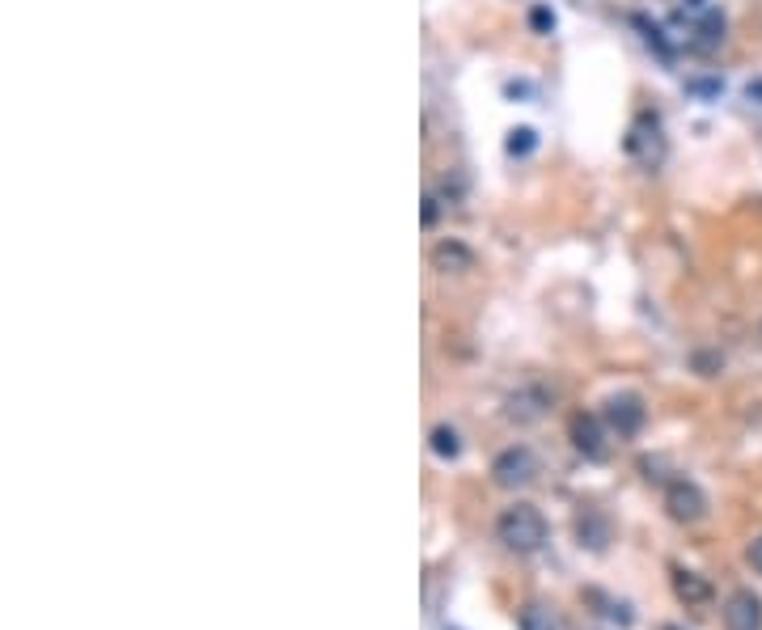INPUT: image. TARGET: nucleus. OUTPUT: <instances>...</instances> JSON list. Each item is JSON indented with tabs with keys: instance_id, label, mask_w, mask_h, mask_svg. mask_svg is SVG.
<instances>
[{
	"instance_id": "obj_15",
	"label": "nucleus",
	"mask_w": 762,
	"mask_h": 630,
	"mask_svg": "<svg viewBox=\"0 0 762 630\" xmlns=\"http://www.w3.org/2000/svg\"><path fill=\"white\" fill-rule=\"evenodd\" d=\"M665 630H674V627H665Z\"/></svg>"
},
{
	"instance_id": "obj_6",
	"label": "nucleus",
	"mask_w": 762,
	"mask_h": 630,
	"mask_svg": "<svg viewBox=\"0 0 762 630\" xmlns=\"http://www.w3.org/2000/svg\"><path fill=\"white\" fill-rule=\"evenodd\" d=\"M627 152H632L639 166L656 169L665 161V136H661V127L648 124V119H639L632 127V136H627Z\"/></svg>"
},
{
	"instance_id": "obj_2",
	"label": "nucleus",
	"mask_w": 762,
	"mask_h": 630,
	"mask_svg": "<svg viewBox=\"0 0 762 630\" xmlns=\"http://www.w3.org/2000/svg\"><path fill=\"white\" fill-rule=\"evenodd\" d=\"M665 512L674 516L677 525H698L707 516V495L703 486L691 483V479H674L665 486Z\"/></svg>"
},
{
	"instance_id": "obj_1",
	"label": "nucleus",
	"mask_w": 762,
	"mask_h": 630,
	"mask_svg": "<svg viewBox=\"0 0 762 630\" xmlns=\"http://www.w3.org/2000/svg\"><path fill=\"white\" fill-rule=\"evenodd\" d=\"M496 538L512 554H534V550L547 547V521L534 504H512L496 516Z\"/></svg>"
},
{
	"instance_id": "obj_13",
	"label": "nucleus",
	"mask_w": 762,
	"mask_h": 630,
	"mask_svg": "<svg viewBox=\"0 0 762 630\" xmlns=\"http://www.w3.org/2000/svg\"><path fill=\"white\" fill-rule=\"evenodd\" d=\"M745 563H750V568L762 575V533L754 538V542H750V547H745Z\"/></svg>"
},
{
	"instance_id": "obj_4",
	"label": "nucleus",
	"mask_w": 762,
	"mask_h": 630,
	"mask_svg": "<svg viewBox=\"0 0 762 630\" xmlns=\"http://www.w3.org/2000/svg\"><path fill=\"white\" fill-rule=\"evenodd\" d=\"M724 630H762V597L754 589H733L720 606Z\"/></svg>"
},
{
	"instance_id": "obj_3",
	"label": "nucleus",
	"mask_w": 762,
	"mask_h": 630,
	"mask_svg": "<svg viewBox=\"0 0 762 630\" xmlns=\"http://www.w3.org/2000/svg\"><path fill=\"white\" fill-rule=\"evenodd\" d=\"M534 474H538V462H534V453H529L526 444H512V449H505V453L491 462V483L505 486V491L529 486L534 483Z\"/></svg>"
},
{
	"instance_id": "obj_8",
	"label": "nucleus",
	"mask_w": 762,
	"mask_h": 630,
	"mask_svg": "<svg viewBox=\"0 0 762 630\" xmlns=\"http://www.w3.org/2000/svg\"><path fill=\"white\" fill-rule=\"evenodd\" d=\"M572 444H576L589 462H602V457H606V420L576 415V420H572Z\"/></svg>"
},
{
	"instance_id": "obj_9",
	"label": "nucleus",
	"mask_w": 762,
	"mask_h": 630,
	"mask_svg": "<svg viewBox=\"0 0 762 630\" xmlns=\"http://www.w3.org/2000/svg\"><path fill=\"white\" fill-rule=\"evenodd\" d=\"M547 406H550V398L543 394V390H517V394L508 398V420L534 423V420H543V415H547Z\"/></svg>"
},
{
	"instance_id": "obj_7",
	"label": "nucleus",
	"mask_w": 762,
	"mask_h": 630,
	"mask_svg": "<svg viewBox=\"0 0 762 630\" xmlns=\"http://www.w3.org/2000/svg\"><path fill=\"white\" fill-rule=\"evenodd\" d=\"M670 584H674V597L686 606V610H703V606H712V597H716L712 580H707V575H698V571H691V568H674Z\"/></svg>"
},
{
	"instance_id": "obj_12",
	"label": "nucleus",
	"mask_w": 762,
	"mask_h": 630,
	"mask_svg": "<svg viewBox=\"0 0 762 630\" xmlns=\"http://www.w3.org/2000/svg\"><path fill=\"white\" fill-rule=\"evenodd\" d=\"M432 453H437V457H444V462H449V457H458V453H462V441H458V432H453V427H432Z\"/></svg>"
},
{
	"instance_id": "obj_11",
	"label": "nucleus",
	"mask_w": 762,
	"mask_h": 630,
	"mask_svg": "<svg viewBox=\"0 0 762 630\" xmlns=\"http://www.w3.org/2000/svg\"><path fill=\"white\" fill-rule=\"evenodd\" d=\"M517 630H559V618H555L547 606L529 601V606H521V613H517Z\"/></svg>"
},
{
	"instance_id": "obj_14",
	"label": "nucleus",
	"mask_w": 762,
	"mask_h": 630,
	"mask_svg": "<svg viewBox=\"0 0 762 630\" xmlns=\"http://www.w3.org/2000/svg\"><path fill=\"white\" fill-rule=\"evenodd\" d=\"M745 93H750V102L762 106V81H750V89H745Z\"/></svg>"
},
{
	"instance_id": "obj_5",
	"label": "nucleus",
	"mask_w": 762,
	"mask_h": 630,
	"mask_svg": "<svg viewBox=\"0 0 762 630\" xmlns=\"http://www.w3.org/2000/svg\"><path fill=\"white\" fill-rule=\"evenodd\" d=\"M602 420H606V427H610L614 436H635L639 427H644V420H648V411H644V402L635 398V394H614L606 406H602Z\"/></svg>"
},
{
	"instance_id": "obj_10",
	"label": "nucleus",
	"mask_w": 762,
	"mask_h": 630,
	"mask_svg": "<svg viewBox=\"0 0 762 630\" xmlns=\"http://www.w3.org/2000/svg\"><path fill=\"white\" fill-rule=\"evenodd\" d=\"M432 263H437L441 272H470V267H475V254L466 250V246H458V242H444V246L432 250Z\"/></svg>"
}]
</instances>
